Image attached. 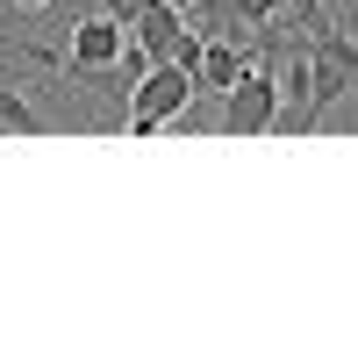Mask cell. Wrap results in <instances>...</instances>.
<instances>
[{
    "instance_id": "cell-3",
    "label": "cell",
    "mask_w": 358,
    "mask_h": 358,
    "mask_svg": "<svg viewBox=\"0 0 358 358\" xmlns=\"http://www.w3.org/2000/svg\"><path fill=\"white\" fill-rule=\"evenodd\" d=\"M122 50H129V22H115L108 8H101V15H72V36H65V72H72V86L94 79V72H108V65H122Z\"/></svg>"
},
{
    "instance_id": "cell-10",
    "label": "cell",
    "mask_w": 358,
    "mask_h": 358,
    "mask_svg": "<svg viewBox=\"0 0 358 358\" xmlns=\"http://www.w3.org/2000/svg\"><path fill=\"white\" fill-rule=\"evenodd\" d=\"M8 8H15V15H43L50 0H8Z\"/></svg>"
},
{
    "instance_id": "cell-12",
    "label": "cell",
    "mask_w": 358,
    "mask_h": 358,
    "mask_svg": "<svg viewBox=\"0 0 358 358\" xmlns=\"http://www.w3.org/2000/svg\"><path fill=\"white\" fill-rule=\"evenodd\" d=\"M172 8H194V0H172Z\"/></svg>"
},
{
    "instance_id": "cell-6",
    "label": "cell",
    "mask_w": 358,
    "mask_h": 358,
    "mask_svg": "<svg viewBox=\"0 0 358 358\" xmlns=\"http://www.w3.org/2000/svg\"><path fill=\"white\" fill-rule=\"evenodd\" d=\"M244 72H251V57L236 50V43H222V36H215V43L201 50V72H194V79H201V94H229Z\"/></svg>"
},
{
    "instance_id": "cell-4",
    "label": "cell",
    "mask_w": 358,
    "mask_h": 358,
    "mask_svg": "<svg viewBox=\"0 0 358 358\" xmlns=\"http://www.w3.org/2000/svg\"><path fill=\"white\" fill-rule=\"evenodd\" d=\"M129 36L151 50V57H179V43H187L194 29H187V8H172V0H143V15L129 22Z\"/></svg>"
},
{
    "instance_id": "cell-2",
    "label": "cell",
    "mask_w": 358,
    "mask_h": 358,
    "mask_svg": "<svg viewBox=\"0 0 358 358\" xmlns=\"http://www.w3.org/2000/svg\"><path fill=\"white\" fill-rule=\"evenodd\" d=\"M273 122H280V79H273V65H251V72L222 94L215 129H222V136H273Z\"/></svg>"
},
{
    "instance_id": "cell-8",
    "label": "cell",
    "mask_w": 358,
    "mask_h": 358,
    "mask_svg": "<svg viewBox=\"0 0 358 358\" xmlns=\"http://www.w3.org/2000/svg\"><path fill=\"white\" fill-rule=\"evenodd\" d=\"M287 0H236V29H273V15Z\"/></svg>"
},
{
    "instance_id": "cell-7",
    "label": "cell",
    "mask_w": 358,
    "mask_h": 358,
    "mask_svg": "<svg viewBox=\"0 0 358 358\" xmlns=\"http://www.w3.org/2000/svg\"><path fill=\"white\" fill-rule=\"evenodd\" d=\"M0 129H22V136H36V129H50V115H43L36 101H29L22 86H8V79H0Z\"/></svg>"
},
{
    "instance_id": "cell-9",
    "label": "cell",
    "mask_w": 358,
    "mask_h": 358,
    "mask_svg": "<svg viewBox=\"0 0 358 358\" xmlns=\"http://www.w3.org/2000/svg\"><path fill=\"white\" fill-rule=\"evenodd\" d=\"M108 15H115V22H136V15H143V0H108Z\"/></svg>"
},
{
    "instance_id": "cell-5",
    "label": "cell",
    "mask_w": 358,
    "mask_h": 358,
    "mask_svg": "<svg viewBox=\"0 0 358 358\" xmlns=\"http://www.w3.org/2000/svg\"><path fill=\"white\" fill-rule=\"evenodd\" d=\"M358 94V72H344L337 57H322L315 50V79H308V108H301V136L308 129H322V115H330L337 101H351Z\"/></svg>"
},
{
    "instance_id": "cell-1",
    "label": "cell",
    "mask_w": 358,
    "mask_h": 358,
    "mask_svg": "<svg viewBox=\"0 0 358 358\" xmlns=\"http://www.w3.org/2000/svg\"><path fill=\"white\" fill-rule=\"evenodd\" d=\"M194 94H201L194 65H179V57H158V65L136 79V94H129V115H122V129H129V136H158L165 122H179V115H187V101H194Z\"/></svg>"
},
{
    "instance_id": "cell-11",
    "label": "cell",
    "mask_w": 358,
    "mask_h": 358,
    "mask_svg": "<svg viewBox=\"0 0 358 358\" xmlns=\"http://www.w3.org/2000/svg\"><path fill=\"white\" fill-rule=\"evenodd\" d=\"M287 8H301V15H308V8H315V0H287Z\"/></svg>"
}]
</instances>
